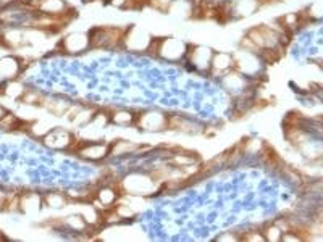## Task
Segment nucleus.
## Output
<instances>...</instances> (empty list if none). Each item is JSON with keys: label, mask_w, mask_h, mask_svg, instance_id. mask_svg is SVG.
<instances>
[{"label": "nucleus", "mask_w": 323, "mask_h": 242, "mask_svg": "<svg viewBox=\"0 0 323 242\" xmlns=\"http://www.w3.org/2000/svg\"><path fill=\"white\" fill-rule=\"evenodd\" d=\"M260 158H262V162L268 166V168H273V170L278 168V166L281 165L280 155L268 144H263V147L260 150Z\"/></svg>", "instance_id": "nucleus-1"}, {"label": "nucleus", "mask_w": 323, "mask_h": 242, "mask_svg": "<svg viewBox=\"0 0 323 242\" xmlns=\"http://www.w3.org/2000/svg\"><path fill=\"white\" fill-rule=\"evenodd\" d=\"M20 123H21V120L18 116H15L13 113L5 112L2 116H0V129H4V131H18Z\"/></svg>", "instance_id": "nucleus-2"}, {"label": "nucleus", "mask_w": 323, "mask_h": 242, "mask_svg": "<svg viewBox=\"0 0 323 242\" xmlns=\"http://www.w3.org/2000/svg\"><path fill=\"white\" fill-rule=\"evenodd\" d=\"M20 100L28 105H45V99L42 94H39L37 90H23Z\"/></svg>", "instance_id": "nucleus-3"}, {"label": "nucleus", "mask_w": 323, "mask_h": 242, "mask_svg": "<svg viewBox=\"0 0 323 242\" xmlns=\"http://www.w3.org/2000/svg\"><path fill=\"white\" fill-rule=\"evenodd\" d=\"M42 202L44 204H49V205H52L55 208H59L62 207L63 204H66V197L62 196V194H49L47 197L42 199Z\"/></svg>", "instance_id": "nucleus-4"}, {"label": "nucleus", "mask_w": 323, "mask_h": 242, "mask_svg": "<svg viewBox=\"0 0 323 242\" xmlns=\"http://www.w3.org/2000/svg\"><path fill=\"white\" fill-rule=\"evenodd\" d=\"M146 5H149V0H125L121 7L125 8V10H139V8H143Z\"/></svg>", "instance_id": "nucleus-5"}, {"label": "nucleus", "mask_w": 323, "mask_h": 242, "mask_svg": "<svg viewBox=\"0 0 323 242\" xmlns=\"http://www.w3.org/2000/svg\"><path fill=\"white\" fill-rule=\"evenodd\" d=\"M171 0H149V5H152L154 8L160 12H168Z\"/></svg>", "instance_id": "nucleus-6"}, {"label": "nucleus", "mask_w": 323, "mask_h": 242, "mask_svg": "<svg viewBox=\"0 0 323 242\" xmlns=\"http://www.w3.org/2000/svg\"><path fill=\"white\" fill-rule=\"evenodd\" d=\"M163 44V39H154L151 40V45L147 47V52L151 55H157L160 52V45Z\"/></svg>", "instance_id": "nucleus-7"}]
</instances>
